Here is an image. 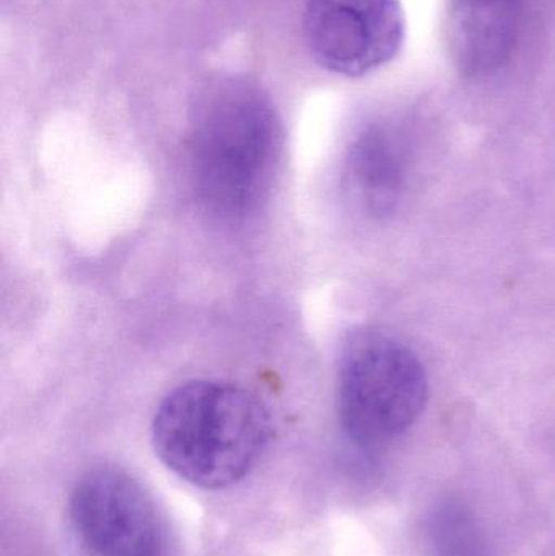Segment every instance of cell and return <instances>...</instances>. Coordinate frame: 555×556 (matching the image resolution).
Instances as JSON below:
<instances>
[{
	"label": "cell",
	"mask_w": 555,
	"mask_h": 556,
	"mask_svg": "<svg viewBox=\"0 0 555 556\" xmlns=\"http://www.w3.org/2000/svg\"><path fill=\"white\" fill-rule=\"evenodd\" d=\"M280 121L267 94L240 77L212 81L189 119L195 199L222 222L247 220L266 198L279 163Z\"/></svg>",
	"instance_id": "6da1fadb"
},
{
	"label": "cell",
	"mask_w": 555,
	"mask_h": 556,
	"mask_svg": "<svg viewBox=\"0 0 555 556\" xmlns=\"http://www.w3.org/2000/svg\"><path fill=\"white\" fill-rule=\"evenodd\" d=\"M273 438L267 405L243 386L195 379L173 389L156 407L152 444L173 473L202 490L240 483Z\"/></svg>",
	"instance_id": "7a4b0ae2"
},
{
	"label": "cell",
	"mask_w": 555,
	"mask_h": 556,
	"mask_svg": "<svg viewBox=\"0 0 555 556\" xmlns=\"http://www.w3.org/2000/svg\"><path fill=\"white\" fill-rule=\"evenodd\" d=\"M429 382L413 350L377 330H355L339 359L338 412L345 437L375 450L406 433L426 408Z\"/></svg>",
	"instance_id": "3957f363"
},
{
	"label": "cell",
	"mask_w": 555,
	"mask_h": 556,
	"mask_svg": "<svg viewBox=\"0 0 555 556\" xmlns=\"http://www.w3.org/2000/svg\"><path fill=\"white\" fill-rule=\"evenodd\" d=\"M68 531L78 556H166L162 513L146 486L124 469L87 470L68 500Z\"/></svg>",
	"instance_id": "277c9868"
},
{
	"label": "cell",
	"mask_w": 555,
	"mask_h": 556,
	"mask_svg": "<svg viewBox=\"0 0 555 556\" xmlns=\"http://www.w3.org/2000/svg\"><path fill=\"white\" fill-rule=\"evenodd\" d=\"M303 28L323 68L364 77L396 58L406 22L401 0H306Z\"/></svg>",
	"instance_id": "5b68a950"
},
{
	"label": "cell",
	"mask_w": 555,
	"mask_h": 556,
	"mask_svg": "<svg viewBox=\"0 0 555 556\" xmlns=\"http://www.w3.org/2000/svg\"><path fill=\"white\" fill-rule=\"evenodd\" d=\"M528 0H449L446 49L466 78H484L510 62L527 25Z\"/></svg>",
	"instance_id": "8992f818"
},
{
	"label": "cell",
	"mask_w": 555,
	"mask_h": 556,
	"mask_svg": "<svg viewBox=\"0 0 555 556\" xmlns=\"http://www.w3.org/2000/svg\"><path fill=\"white\" fill-rule=\"evenodd\" d=\"M348 176L368 214H391L406 181V155L396 134L381 124L362 130L349 149Z\"/></svg>",
	"instance_id": "52a82bcc"
},
{
	"label": "cell",
	"mask_w": 555,
	"mask_h": 556,
	"mask_svg": "<svg viewBox=\"0 0 555 556\" xmlns=\"http://www.w3.org/2000/svg\"><path fill=\"white\" fill-rule=\"evenodd\" d=\"M422 535L426 556H492L481 522L462 500L437 503L424 519Z\"/></svg>",
	"instance_id": "ba28073f"
}]
</instances>
